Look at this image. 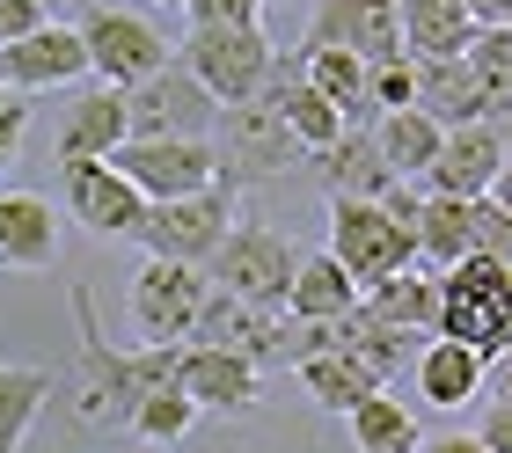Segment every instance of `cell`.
Here are the masks:
<instances>
[{
  "label": "cell",
  "instance_id": "1",
  "mask_svg": "<svg viewBox=\"0 0 512 453\" xmlns=\"http://www.w3.org/2000/svg\"><path fill=\"white\" fill-rule=\"evenodd\" d=\"M74 322H81V351H74V373H66L52 395H66V410H74L81 432H118V424L132 417L139 395L161 388V380H176L183 344L110 351L103 329H96V300H88V293H74Z\"/></svg>",
  "mask_w": 512,
  "mask_h": 453
},
{
  "label": "cell",
  "instance_id": "2",
  "mask_svg": "<svg viewBox=\"0 0 512 453\" xmlns=\"http://www.w3.org/2000/svg\"><path fill=\"white\" fill-rule=\"evenodd\" d=\"M205 139H213V169L235 183V190L242 183H271V176H286L293 161H308V154H300V139L286 132V110H278V74H271L264 95L227 103Z\"/></svg>",
  "mask_w": 512,
  "mask_h": 453
},
{
  "label": "cell",
  "instance_id": "3",
  "mask_svg": "<svg viewBox=\"0 0 512 453\" xmlns=\"http://www.w3.org/2000/svg\"><path fill=\"white\" fill-rule=\"evenodd\" d=\"M176 66L227 110V103H249V95L271 88L278 52H271L264 22H235V30H191V37L176 44Z\"/></svg>",
  "mask_w": 512,
  "mask_h": 453
},
{
  "label": "cell",
  "instance_id": "4",
  "mask_svg": "<svg viewBox=\"0 0 512 453\" xmlns=\"http://www.w3.org/2000/svg\"><path fill=\"white\" fill-rule=\"evenodd\" d=\"M235 227V183L213 176L205 190H191V198H161L139 212V227H132V242L161 256V264H205V256L220 249V234Z\"/></svg>",
  "mask_w": 512,
  "mask_h": 453
},
{
  "label": "cell",
  "instance_id": "5",
  "mask_svg": "<svg viewBox=\"0 0 512 453\" xmlns=\"http://www.w3.org/2000/svg\"><path fill=\"white\" fill-rule=\"evenodd\" d=\"M293 242L278 227H256V220H235L220 234V249L205 256V285H220V293L235 300H256V307H286V285H293Z\"/></svg>",
  "mask_w": 512,
  "mask_h": 453
},
{
  "label": "cell",
  "instance_id": "6",
  "mask_svg": "<svg viewBox=\"0 0 512 453\" xmlns=\"http://www.w3.org/2000/svg\"><path fill=\"white\" fill-rule=\"evenodd\" d=\"M81 52H88V81H103V88H139L147 74H161L176 52H169V37L154 30L147 15H125V8H88L81 22Z\"/></svg>",
  "mask_w": 512,
  "mask_h": 453
},
{
  "label": "cell",
  "instance_id": "7",
  "mask_svg": "<svg viewBox=\"0 0 512 453\" xmlns=\"http://www.w3.org/2000/svg\"><path fill=\"white\" fill-rule=\"evenodd\" d=\"M330 256L352 271V285H381L417 264V234L395 227L374 198H330Z\"/></svg>",
  "mask_w": 512,
  "mask_h": 453
},
{
  "label": "cell",
  "instance_id": "8",
  "mask_svg": "<svg viewBox=\"0 0 512 453\" xmlns=\"http://www.w3.org/2000/svg\"><path fill=\"white\" fill-rule=\"evenodd\" d=\"M183 344L235 351L249 366H286V307H256V300H235V293H220V285H205Z\"/></svg>",
  "mask_w": 512,
  "mask_h": 453
},
{
  "label": "cell",
  "instance_id": "9",
  "mask_svg": "<svg viewBox=\"0 0 512 453\" xmlns=\"http://www.w3.org/2000/svg\"><path fill=\"white\" fill-rule=\"evenodd\" d=\"M213 117H220V103L176 59L161 74H147L139 88H125V139H205Z\"/></svg>",
  "mask_w": 512,
  "mask_h": 453
},
{
  "label": "cell",
  "instance_id": "10",
  "mask_svg": "<svg viewBox=\"0 0 512 453\" xmlns=\"http://www.w3.org/2000/svg\"><path fill=\"white\" fill-rule=\"evenodd\" d=\"M432 198H483L505 183V117H476V125H447L439 132L432 169L417 176Z\"/></svg>",
  "mask_w": 512,
  "mask_h": 453
},
{
  "label": "cell",
  "instance_id": "11",
  "mask_svg": "<svg viewBox=\"0 0 512 453\" xmlns=\"http://www.w3.org/2000/svg\"><path fill=\"white\" fill-rule=\"evenodd\" d=\"M110 169H118L147 205L191 198V190H205L220 176L213 169V139H125V147L110 154Z\"/></svg>",
  "mask_w": 512,
  "mask_h": 453
},
{
  "label": "cell",
  "instance_id": "12",
  "mask_svg": "<svg viewBox=\"0 0 512 453\" xmlns=\"http://www.w3.org/2000/svg\"><path fill=\"white\" fill-rule=\"evenodd\" d=\"M322 44H337V52H352V59H366V66L403 59V22H395V0H315L300 52H322Z\"/></svg>",
  "mask_w": 512,
  "mask_h": 453
},
{
  "label": "cell",
  "instance_id": "13",
  "mask_svg": "<svg viewBox=\"0 0 512 453\" xmlns=\"http://www.w3.org/2000/svg\"><path fill=\"white\" fill-rule=\"evenodd\" d=\"M66 81H88V52H81V30L74 22H37L30 37L0 44V88L8 95H37V88H66Z\"/></svg>",
  "mask_w": 512,
  "mask_h": 453
},
{
  "label": "cell",
  "instance_id": "14",
  "mask_svg": "<svg viewBox=\"0 0 512 453\" xmlns=\"http://www.w3.org/2000/svg\"><path fill=\"white\" fill-rule=\"evenodd\" d=\"M198 300H205V271L147 256V271L132 278V329H139V344H183Z\"/></svg>",
  "mask_w": 512,
  "mask_h": 453
},
{
  "label": "cell",
  "instance_id": "15",
  "mask_svg": "<svg viewBox=\"0 0 512 453\" xmlns=\"http://www.w3.org/2000/svg\"><path fill=\"white\" fill-rule=\"evenodd\" d=\"M59 176H66V212H74L88 234H103V242H132L147 198H139L110 161H59Z\"/></svg>",
  "mask_w": 512,
  "mask_h": 453
},
{
  "label": "cell",
  "instance_id": "16",
  "mask_svg": "<svg viewBox=\"0 0 512 453\" xmlns=\"http://www.w3.org/2000/svg\"><path fill=\"white\" fill-rule=\"evenodd\" d=\"M176 388L191 395L198 417H242V410H256V395H264V366L235 359V351H198V344H183Z\"/></svg>",
  "mask_w": 512,
  "mask_h": 453
},
{
  "label": "cell",
  "instance_id": "17",
  "mask_svg": "<svg viewBox=\"0 0 512 453\" xmlns=\"http://www.w3.org/2000/svg\"><path fill=\"white\" fill-rule=\"evenodd\" d=\"M330 344H337V351H352V359L388 388L395 373H410V366H417V351H425L432 337H410V329H395V322L374 315V307H359V300H352V307H344V315L330 322Z\"/></svg>",
  "mask_w": 512,
  "mask_h": 453
},
{
  "label": "cell",
  "instance_id": "18",
  "mask_svg": "<svg viewBox=\"0 0 512 453\" xmlns=\"http://www.w3.org/2000/svg\"><path fill=\"white\" fill-rule=\"evenodd\" d=\"M0 264L8 271H52L59 264V212L37 190H0Z\"/></svg>",
  "mask_w": 512,
  "mask_h": 453
},
{
  "label": "cell",
  "instance_id": "19",
  "mask_svg": "<svg viewBox=\"0 0 512 453\" xmlns=\"http://www.w3.org/2000/svg\"><path fill=\"white\" fill-rule=\"evenodd\" d=\"M125 147V95L118 88H81L74 110L59 117V139H52V161H110Z\"/></svg>",
  "mask_w": 512,
  "mask_h": 453
},
{
  "label": "cell",
  "instance_id": "20",
  "mask_svg": "<svg viewBox=\"0 0 512 453\" xmlns=\"http://www.w3.org/2000/svg\"><path fill=\"white\" fill-rule=\"evenodd\" d=\"M410 74H417V95L410 103L432 117V125H476V117H505L491 95L476 88V74H469V59H410Z\"/></svg>",
  "mask_w": 512,
  "mask_h": 453
},
{
  "label": "cell",
  "instance_id": "21",
  "mask_svg": "<svg viewBox=\"0 0 512 453\" xmlns=\"http://www.w3.org/2000/svg\"><path fill=\"white\" fill-rule=\"evenodd\" d=\"M308 161H315V183L330 190V198H381L388 183H403L381 161V147H374V132H366V125H344L330 147L308 154Z\"/></svg>",
  "mask_w": 512,
  "mask_h": 453
},
{
  "label": "cell",
  "instance_id": "22",
  "mask_svg": "<svg viewBox=\"0 0 512 453\" xmlns=\"http://www.w3.org/2000/svg\"><path fill=\"white\" fill-rule=\"evenodd\" d=\"M417 395L432 402V410H469V402L483 395V380H491V366L476 359L469 344H447V337H432L425 351H417Z\"/></svg>",
  "mask_w": 512,
  "mask_h": 453
},
{
  "label": "cell",
  "instance_id": "23",
  "mask_svg": "<svg viewBox=\"0 0 512 453\" xmlns=\"http://www.w3.org/2000/svg\"><path fill=\"white\" fill-rule=\"evenodd\" d=\"M395 22H403V59H454L476 37V15L461 0H395Z\"/></svg>",
  "mask_w": 512,
  "mask_h": 453
},
{
  "label": "cell",
  "instance_id": "24",
  "mask_svg": "<svg viewBox=\"0 0 512 453\" xmlns=\"http://www.w3.org/2000/svg\"><path fill=\"white\" fill-rule=\"evenodd\" d=\"M293 59H300V81H308L344 125H374V117H381L374 103H366V59L337 52V44H322V52H293Z\"/></svg>",
  "mask_w": 512,
  "mask_h": 453
},
{
  "label": "cell",
  "instance_id": "25",
  "mask_svg": "<svg viewBox=\"0 0 512 453\" xmlns=\"http://www.w3.org/2000/svg\"><path fill=\"white\" fill-rule=\"evenodd\" d=\"M359 307H374L381 322L395 329H410V337H432L439 329V271H395L381 285H359Z\"/></svg>",
  "mask_w": 512,
  "mask_h": 453
},
{
  "label": "cell",
  "instance_id": "26",
  "mask_svg": "<svg viewBox=\"0 0 512 453\" xmlns=\"http://www.w3.org/2000/svg\"><path fill=\"white\" fill-rule=\"evenodd\" d=\"M352 300H359V285H352V271H344L330 249L293 264V285H286V315L293 322H337Z\"/></svg>",
  "mask_w": 512,
  "mask_h": 453
},
{
  "label": "cell",
  "instance_id": "27",
  "mask_svg": "<svg viewBox=\"0 0 512 453\" xmlns=\"http://www.w3.org/2000/svg\"><path fill=\"white\" fill-rule=\"evenodd\" d=\"M366 132H374L381 161H388V169L410 183V176H425V169H432V154H439V132H447V125H432V117L417 110V103H403V110H381Z\"/></svg>",
  "mask_w": 512,
  "mask_h": 453
},
{
  "label": "cell",
  "instance_id": "28",
  "mask_svg": "<svg viewBox=\"0 0 512 453\" xmlns=\"http://www.w3.org/2000/svg\"><path fill=\"white\" fill-rule=\"evenodd\" d=\"M432 337L469 344L483 366H498L512 351V307H483V300H447V293H439V329H432Z\"/></svg>",
  "mask_w": 512,
  "mask_h": 453
},
{
  "label": "cell",
  "instance_id": "29",
  "mask_svg": "<svg viewBox=\"0 0 512 453\" xmlns=\"http://www.w3.org/2000/svg\"><path fill=\"white\" fill-rule=\"evenodd\" d=\"M344 424H352V439H359V453H417V417H410V402H395L388 388H374L366 402H352L344 410Z\"/></svg>",
  "mask_w": 512,
  "mask_h": 453
},
{
  "label": "cell",
  "instance_id": "30",
  "mask_svg": "<svg viewBox=\"0 0 512 453\" xmlns=\"http://www.w3.org/2000/svg\"><path fill=\"white\" fill-rule=\"evenodd\" d=\"M52 388H59V373H44V366H0V453H15L30 439V424L52 402Z\"/></svg>",
  "mask_w": 512,
  "mask_h": 453
},
{
  "label": "cell",
  "instance_id": "31",
  "mask_svg": "<svg viewBox=\"0 0 512 453\" xmlns=\"http://www.w3.org/2000/svg\"><path fill=\"white\" fill-rule=\"evenodd\" d=\"M300 380H308V395L322 402V410H337V417L352 410V402H366V395L381 388V380L366 373V366L352 359V351H337V344H330V351H308V359H300Z\"/></svg>",
  "mask_w": 512,
  "mask_h": 453
},
{
  "label": "cell",
  "instance_id": "32",
  "mask_svg": "<svg viewBox=\"0 0 512 453\" xmlns=\"http://www.w3.org/2000/svg\"><path fill=\"white\" fill-rule=\"evenodd\" d=\"M454 256H469V198H417V264L447 271Z\"/></svg>",
  "mask_w": 512,
  "mask_h": 453
},
{
  "label": "cell",
  "instance_id": "33",
  "mask_svg": "<svg viewBox=\"0 0 512 453\" xmlns=\"http://www.w3.org/2000/svg\"><path fill=\"white\" fill-rule=\"evenodd\" d=\"M125 424H132V432L147 439V446H176V439L198 424V410H191V395H183L176 380H161V388H147V395L132 402V417H125Z\"/></svg>",
  "mask_w": 512,
  "mask_h": 453
},
{
  "label": "cell",
  "instance_id": "34",
  "mask_svg": "<svg viewBox=\"0 0 512 453\" xmlns=\"http://www.w3.org/2000/svg\"><path fill=\"white\" fill-rule=\"evenodd\" d=\"M461 59H469L476 88L491 95L498 110H512V22H498V30H476L469 44H461Z\"/></svg>",
  "mask_w": 512,
  "mask_h": 453
},
{
  "label": "cell",
  "instance_id": "35",
  "mask_svg": "<svg viewBox=\"0 0 512 453\" xmlns=\"http://www.w3.org/2000/svg\"><path fill=\"white\" fill-rule=\"evenodd\" d=\"M439 293L447 300H483V307H505L512 293V271H505V256H454L447 271H439Z\"/></svg>",
  "mask_w": 512,
  "mask_h": 453
},
{
  "label": "cell",
  "instance_id": "36",
  "mask_svg": "<svg viewBox=\"0 0 512 453\" xmlns=\"http://www.w3.org/2000/svg\"><path fill=\"white\" fill-rule=\"evenodd\" d=\"M469 249L476 256H505L512 249V212H505V183L469 198Z\"/></svg>",
  "mask_w": 512,
  "mask_h": 453
},
{
  "label": "cell",
  "instance_id": "37",
  "mask_svg": "<svg viewBox=\"0 0 512 453\" xmlns=\"http://www.w3.org/2000/svg\"><path fill=\"white\" fill-rule=\"evenodd\" d=\"M410 95H417V74H410V59L366 66V103H374V110H403Z\"/></svg>",
  "mask_w": 512,
  "mask_h": 453
},
{
  "label": "cell",
  "instance_id": "38",
  "mask_svg": "<svg viewBox=\"0 0 512 453\" xmlns=\"http://www.w3.org/2000/svg\"><path fill=\"white\" fill-rule=\"evenodd\" d=\"M191 30H235V22H264V0H183Z\"/></svg>",
  "mask_w": 512,
  "mask_h": 453
},
{
  "label": "cell",
  "instance_id": "39",
  "mask_svg": "<svg viewBox=\"0 0 512 453\" xmlns=\"http://www.w3.org/2000/svg\"><path fill=\"white\" fill-rule=\"evenodd\" d=\"M37 22H52L37 8V0H0V44H15V37H30Z\"/></svg>",
  "mask_w": 512,
  "mask_h": 453
},
{
  "label": "cell",
  "instance_id": "40",
  "mask_svg": "<svg viewBox=\"0 0 512 453\" xmlns=\"http://www.w3.org/2000/svg\"><path fill=\"white\" fill-rule=\"evenodd\" d=\"M476 446H483V453H512V417L491 410V417H483V432H476Z\"/></svg>",
  "mask_w": 512,
  "mask_h": 453
},
{
  "label": "cell",
  "instance_id": "41",
  "mask_svg": "<svg viewBox=\"0 0 512 453\" xmlns=\"http://www.w3.org/2000/svg\"><path fill=\"white\" fill-rule=\"evenodd\" d=\"M461 8L476 15V30H498V22H512V0H461Z\"/></svg>",
  "mask_w": 512,
  "mask_h": 453
},
{
  "label": "cell",
  "instance_id": "42",
  "mask_svg": "<svg viewBox=\"0 0 512 453\" xmlns=\"http://www.w3.org/2000/svg\"><path fill=\"white\" fill-rule=\"evenodd\" d=\"M417 453H483L469 432H439V439H417Z\"/></svg>",
  "mask_w": 512,
  "mask_h": 453
},
{
  "label": "cell",
  "instance_id": "43",
  "mask_svg": "<svg viewBox=\"0 0 512 453\" xmlns=\"http://www.w3.org/2000/svg\"><path fill=\"white\" fill-rule=\"evenodd\" d=\"M22 125H30V110H22V117H8V125H0V169H8V161H15V147H22Z\"/></svg>",
  "mask_w": 512,
  "mask_h": 453
},
{
  "label": "cell",
  "instance_id": "44",
  "mask_svg": "<svg viewBox=\"0 0 512 453\" xmlns=\"http://www.w3.org/2000/svg\"><path fill=\"white\" fill-rule=\"evenodd\" d=\"M8 117H22V95H8V88H0V125H8Z\"/></svg>",
  "mask_w": 512,
  "mask_h": 453
},
{
  "label": "cell",
  "instance_id": "45",
  "mask_svg": "<svg viewBox=\"0 0 512 453\" xmlns=\"http://www.w3.org/2000/svg\"><path fill=\"white\" fill-rule=\"evenodd\" d=\"M37 8H44V15H59V8H74V0H37Z\"/></svg>",
  "mask_w": 512,
  "mask_h": 453
},
{
  "label": "cell",
  "instance_id": "46",
  "mask_svg": "<svg viewBox=\"0 0 512 453\" xmlns=\"http://www.w3.org/2000/svg\"><path fill=\"white\" fill-rule=\"evenodd\" d=\"M169 8H183V0H169Z\"/></svg>",
  "mask_w": 512,
  "mask_h": 453
}]
</instances>
